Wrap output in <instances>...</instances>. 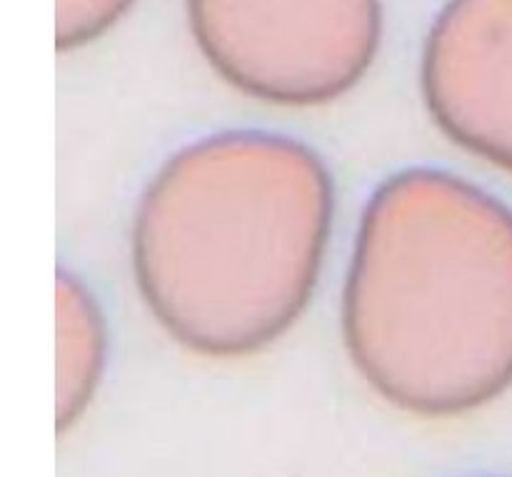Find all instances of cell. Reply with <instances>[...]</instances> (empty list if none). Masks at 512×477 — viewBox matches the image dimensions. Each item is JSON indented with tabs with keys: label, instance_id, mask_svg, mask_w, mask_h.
<instances>
[{
	"label": "cell",
	"instance_id": "cell-1",
	"mask_svg": "<svg viewBox=\"0 0 512 477\" xmlns=\"http://www.w3.org/2000/svg\"><path fill=\"white\" fill-rule=\"evenodd\" d=\"M338 220L320 150L268 128L175 148L135 200L130 273L150 320L185 353L243 360L308 313Z\"/></svg>",
	"mask_w": 512,
	"mask_h": 477
},
{
	"label": "cell",
	"instance_id": "cell-2",
	"mask_svg": "<svg viewBox=\"0 0 512 477\" xmlns=\"http://www.w3.org/2000/svg\"><path fill=\"white\" fill-rule=\"evenodd\" d=\"M340 340L365 385L418 418L468 415L512 388V208L455 170L408 165L360 210Z\"/></svg>",
	"mask_w": 512,
	"mask_h": 477
},
{
	"label": "cell",
	"instance_id": "cell-3",
	"mask_svg": "<svg viewBox=\"0 0 512 477\" xmlns=\"http://www.w3.org/2000/svg\"><path fill=\"white\" fill-rule=\"evenodd\" d=\"M183 10L210 73L270 108L338 103L383 48V0H183Z\"/></svg>",
	"mask_w": 512,
	"mask_h": 477
},
{
	"label": "cell",
	"instance_id": "cell-4",
	"mask_svg": "<svg viewBox=\"0 0 512 477\" xmlns=\"http://www.w3.org/2000/svg\"><path fill=\"white\" fill-rule=\"evenodd\" d=\"M418 90L450 145L512 175V0H445L423 38Z\"/></svg>",
	"mask_w": 512,
	"mask_h": 477
},
{
	"label": "cell",
	"instance_id": "cell-5",
	"mask_svg": "<svg viewBox=\"0 0 512 477\" xmlns=\"http://www.w3.org/2000/svg\"><path fill=\"white\" fill-rule=\"evenodd\" d=\"M58 330V430L78 423L103 383L108 368V318L95 290L68 268L55 283Z\"/></svg>",
	"mask_w": 512,
	"mask_h": 477
},
{
	"label": "cell",
	"instance_id": "cell-6",
	"mask_svg": "<svg viewBox=\"0 0 512 477\" xmlns=\"http://www.w3.org/2000/svg\"><path fill=\"white\" fill-rule=\"evenodd\" d=\"M135 3L138 0H58V50L70 53L103 40Z\"/></svg>",
	"mask_w": 512,
	"mask_h": 477
},
{
	"label": "cell",
	"instance_id": "cell-7",
	"mask_svg": "<svg viewBox=\"0 0 512 477\" xmlns=\"http://www.w3.org/2000/svg\"><path fill=\"white\" fill-rule=\"evenodd\" d=\"M465 477H510V475H465Z\"/></svg>",
	"mask_w": 512,
	"mask_h": 477
}]
</instances>
